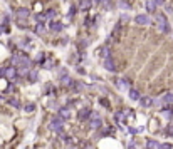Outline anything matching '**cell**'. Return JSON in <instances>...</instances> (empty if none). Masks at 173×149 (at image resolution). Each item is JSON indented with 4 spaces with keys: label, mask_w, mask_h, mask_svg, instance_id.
Listing matches in <instances>:
<instances>
[{
    "label": "cell",
    "mask_w": 173,
    "mask_h": 149,
    "mask_svg": "<svg viewBox=\"0 0 173 149\" xmlns=\"http://www.w3.org/2000/svg\"><path fill=\"white\" fill-rule=\"evenodd\" d=\"M146 9H148V12H155V10H156V5H155V0H150V2L146 3Z\"/></svg>",
    "instance_id": "obj_21"
},
{
    "label": "cell",
    "mask_w": 173,
    "mask_h": 149,
    "mask_svg": "<svg viewBox=\"0 0 173 149\" xmlns=\"http://www.w3.org/2000/svg\"><path fill=\"white\" fill-rule=\"evenodd\" d=\"M15 13H17V19H19L20 22H24V20L30 15V10H29V9H17Z\"/></svg>",
    "instance_id": "obj_6"
},
{
    "label": "cell",
    "mask_w": 173,
    "mask_h": 149,
    "mask_svg": "<svg viewBox=\"0 0 173 149\" xmlns=\"http://www.w3.org/2000/svg\"><path fill=\"white\" fill-rule=\"evenodd\" d=\"M129 97H131L133 101H138V99H140V92L136 89H131V91H129Z\"/></svg>",
    "instance_id": "obj_20"
},
{
    "label": "cell",
    "mask_w": 173,
    "mask_h": 149,
    "mask_svg": "<svg viewBox=\"0 0 173 149\" xmlns=\"http://www.w3.org/2000/svg\"><path fill=\"white\" fill-rule=\"evenodd\" d=\"M135 22L138 24V25H148V24H151V19L148 15H143V13H140V15L135 17Z\"/></svg>",
    "instance_id": "obj_3"
},
{
    "label": "cell",
    "mask_w": 173,
    "mask_h": 149,
    "mask_svg": "<svg viewBox=\"0 0 173 149\" xmlns=\"http://www.w3.org/2000/svg\"><path fill=\"white\" fill-rule=\"evenodd\" d=\"M101 124H103L101 117H99L98 114H96V112H92V116H91V127H92V129H99Z\"/></svg>",
    "instance_id": "obj_4"
},
{
    "label": "cell",
    "mask_w": 173,
    "mask_h": 149,
    "mask_svg": "<svg viewBox=\"0 0 173 149\" xmlns=\"http://www.w3.org/2000/svg\"><path fill=\"white\" fill-rule=\"evenodd\" d=\"M2 32H3V27H2V25H0V34H2Z\"/></svg>",
    "instance_id": "obj_31"
},
{
    "label": "cell",
    "mask_w": 173,
    "mask_h": 149,
    "mask_svg": "<svg viewBox=\"0 0 173 149\" xmlns=\"http://www.w3.org/2000/svg\"><path fill=\"white\" fill-rule=\"evenodd\" d=\"M61 80H62V84H66V86H67V84H71V82H73V80L69 79V76H66L64 79H61Z\"/></svg>",
    "instance_id": "obj_29"
},
{
    "label": "cell",
    "mask_w": 173,
    "mask_h": 149,
    "mask_svg": "<svg viewBox=\"0 0 173 149\" xmlns=\"http://www.w3.org/2000/svg\"><path fill=\"white\" fill-rule=\"evenodd\" d=\"M160 149H173V146L170 143H165V144H161V146H160Z\"/></svg>",
    "instance_id": "obj_27"
},
{
    "label": "cell",
    "mask_w": 173,
    "mask_h": 149,
    "mask_svg": "<svg viewBox=\"0 0 173 149\" xmlns=\"http://www.w3.org/2000/svg\"><path fill=\"white\" fill-rule=\"evenodd\" d=\"M91 111H89L88 107H84V109H81V111H79V114H77V117H79V121H86V119H89L91 117Z\"/></svg>",
    "instance_id": "obj_9"
},
{
    "label": "cell",
    "mask_w": 173,
    "mask_h": 149,
    "mask_svg": "<svg viewBox=\"0 0 173 149\" xmlns=\"http://www.w3.org/2000/svg\"><path fill=\"white\" fill-rule=\"evenodd\" d=\"M160 102H163V104H171V102H173V94H171V92L165 94L163 97H161V101H160Z\"/></svg>",
    "instance_id": "obj_13"
},
{
    "label": "cell",
    "mask_w": 173,
    "mask_h": 149,
    "mask_svg": "<svg viewBox=\"0 0 173 149\" xmlns=\"http://www.w3.org/2000/svg\"><path fill=\"white\" fill-rule=\"evenodd\" d=\"M156 22H158V30H160V32H165V34H168V32H170L168 20H167V17H165L163 13H160V15L156 17Z\"/></svg>",
    "instance_id": "obj_1"
},
{
    "label": "cell",
    "mask_w": 173,
    "mask_h": 149,
    "mask_svg": "<svg viewBox=\"0 0 173 149\" xmlns=\"http://www.w3.org/2000/svg\"><path fill=\"white\" fill-rule=\"evenodd\" d=\"M114 84H116L120 89H128L129 86H131V82H129V79H126V77H121V79H116L114 80Z\"/></svg>",
    "instance_id": "obj_5"
},
{
    "label": "cell",
    "mask_w": 173,
    "mask_h": 149,
    "mask_svg": "<svg viewBox=\"0 0 173 149\" xmlns=\"http://www.w3.org/2000/svg\"><path fill=\"white\" fill-rule=\"evenodd\" d=\"M74 13H76V7H71V10H69V17L71 19L74 17Z\"/></svg>",
    "instance_id": "obj_30"
},
{
    "label": "cell",
    "mask_w": 173,
    "mask_h": 149,
    "mask_svg": "<svg viewBox=\"0 0 173 149\" xmlns=\"http://www.w3.org/2000/svg\"><path fill=\"white\" fill-rule=\"evenodd\" d=\"M79 7H81V10H89L91 9V0H82Z\"/></svg>",
    "instance_id": "obj_16"
},
{
    "label": "cell",
    "mask_w": 173,
    "mask_h": 149,
    "mask_svg": "<svg viewBox=\"0 0 173 149\" xmlns=\"http://www.w3.org/2000/svg\"><path fill=\"white\" fill-rule=\"evenodd\" d=\"M45 30H47V29H45L44 24H37V25H35V34H37V35H44Z\"/></svg>",
    "instance_id": "obj_14"
},
{
    "label": "cell",
    "mask_w": 173,
    "mask_h": 149,
    "mask_svg": "<svg viewBox=\"0 0 173 149\" xmlns=\"http://www.w3.org/2000/svg\"><path fill=\"white\" fill-rule=\"evenodd\" d=\"M50 30H54V32L62 30V24H59V22H52V24H50Z\"/></svg>",
    "instance_id": "obj_17"
},
{
    "label": "cell",
    "mask_w": 173,
    "mask_h": 149,
    "mask_svg": "<svg viewBox=\"0 0 173 149\" xmlns=\"http://www.w3.org/2000/svg\"><path fill=\"white\" fill-rule=\"evenodd\" d=\"M104 67H106L108 70H111V72H116V64H114V59L109 57L104 60Z\"/></svg>",
    "instance_id": "obj_10"
},
{
    "label": "cell",
    "mask_w": 173,
    "mask_h": 149,
    "mask_svg": "<svg viewBox=\"0 0 173 149\" xmlns=\"http://www.w3.org/2000/svg\"><path fill=\"white\" fill-rule=\"evenodd\" d=\"M120 37H121V24H118V25L114 27V30H113L111 42H118V40H120Z\"/></svg>",
    "instance_id": "obj_11"
},
{
    "label": "cell",
    "mask_w": 173,
    "mask_h": 149,
    "mask_svg": "<svg viewBox=\"0 0 173 149\" xmlns=\"http://www.w3.org/2000/svg\"><path fill=\"white\" fill-rule=\"evenodd\" d=\"M45 19H47V17H45V13H44V15H42V13H41V15H37V20H39V24H42Z\"/></svg>",
    "instance_id": "obj_28"
},
{
    "label": "cell",
    "mask_w": 173,
    "mask_h": 149,
    "mask_svg": "<svg viewBox=\"0 0 173 149\" xmlns=\"http://www.w3.org/2000/svg\"><path fill=\"white\" fill-rule=\"evenodd\" d=\"M17 74H19V72H17L15 67H7V69H5V77H7L9 80L17 79Z\"/></svg>",
    "instance_id": "obj_7"
},
{
    "label": "cell",
    "mask_w": 173,
    "mask_h": 149,
    "mask_svg": "<svg viewBox=\"0 0 173 149\" xmlns=\"http://www.w3.org/2000/svg\"><path fill=\"white\" fill-rule=\"evenodd\" d=\"M56 15H57V12H56V10H49V12L45 13V17H47V19H54Z\"/></svg>",
    "instance_id": "obj_25"
},
{
    "label": "cell",
    "mask_w": 173,
    "mask_h": 149,
    "mask_svg": "<svg viewBox=\"0 0 173 149\" xmlns=\"http://www.w3.org/2000/svg\"><path fill=\"white\" fill-rule=\"evenodd\" d=\"M10 106H14V107H19V106H20V102H19V99H15V97H12V99H10Z\"/></svg>",
    "instance_id": "obj_24"
},
{
    "label": "cell",
    "mask_w": 173,
    "mask_h": 149,
    "mask_svg": "<svg viewBox=\"0 0 173 149\" xmlns=\"http://www.w3.org/2000/svg\"><path fill=\"white\" fill-rule=\"evenodd\" d=\"M94 2H98V3H101V0H94Z\"/></svg>",
    "instance_id": "obj_32"
},
{
    "label": "cell",
    "mask_w": 173,
    "mask_h": 149,
    "mask_svg": "<svg viewBox=\"0 0 173 149\" xmlns=\"http://www.w3.org/2000/svg\"><path fill=\"white\" fill-rule=\"evenodd\" d=\"M74 86H73V91H76V92H79V91H82L84 89V84L82 82H77V80H76V82H73Z\"/></svg>",
    "instance_id": "obj_18"
},
{
    "label": "cell",
    "mask_w": 173,
    "mask_h": 149,
    "mask_svg": "<svg viewBox=\"0 0 173 149\" xmlns=\"http://www.w3.org/2000/svg\"><path fill=\"white\" fill-rule=\"evenodd\" d=\"M140 102H141V106H145V107H150V106L153 104V101H151L150 97H141L140 99Z\"/></svg>",
    "instance_id": "obj_15"
},
{
    "label": "cell",
    "mask_w": 173,
    "mask_h": 149,
    "mask_svg": "<svg viewBox=\"0 0 173 149\" xmlns=\"http://www.w3.org/2000/svg\"><path fill=\"white\" fill-rule=\"evenodd\" d=\"M24 109H25V112H32V111L35 109V106H34V104H27Z\"/></svg>",
    "instance_id": "obj_26"
},
{
    "label": "cell",
    "mask_w": 173,
    "mask_h": 149,
    "mask_svg": "<svg viewBox=\"0 0 173 149\" xmlns=\"http://www.w3.org/2000/svg\"><path fill=\"white\" fill-rule=\"evenodd\" d=\"M50 131H54V132H62V119L57 116V117H52L50 119V124H49Z\"/></svg>",
    "instance_id": "obj_2"
},
{
    "label": "cell",
    "mask_w": 173,
    "mask_h": 149,
    "mask_svg": "<svg viewBox=\"0 0 173 149\" xmlns=\"http://www.w3.org/2000/svg\"><path fill=\"white\" fill-rule=\"evenodd\" d=\"M161 144H158L156 141H148V149H160Z\"/></svg>",
    "instance_id": "obj_23"
},
{
    "label": "cell",
    "mask_w": 173,
    "mask_h": 149,
    "mask_svg": "<svg viewBox=\"0 0 173 149\" xmlns=\"http://www.w3.org/2000/svg\"><path fill=\"white\" fill-rule=\"evenodd\" d=\"M57 116H59L62 121H64V119H69V117H71V109H69V107H61L59 112H57Z\"/></svg>",
    "instance_id": "obj_8"
},
{
    "label": "cell",
    "mask_w": 173,
    "mask_h": 149,
    "mask_svg": "<svg viewBox=\"0 0 173 149\" xmlns=\"http://www.w3.org/2000/svg\"><path fill=\"white\" fill-rule=\"evenodd\" d=\"M27 77H29V80H30V82H35V80H37V72H35V70H30Z\"/></svg>",
    "instance_id": "obj_22"
},
{
    "label": "cell",
    "mask_w": 173,
    "mask_h": 149,
    "mask_svg": "<svg viewBox=\"0 0 173 149\" xmlns=\"http://www.w3.org/2000/svg\"><path fill=\"white\" fill-rule=\"evenodd\" d=\"M163 116L167 119H171L173 117V107H168V109H163Z\"/></svg>",
    "instance_id": "obj_19"
},
{
    "label": "cell",
    "mask_w": 173,
    "mask_h": 149,
    "mask_svg": "<svg viewBox=\"0 0 173 149\" xmlns=\"http://www.w3.org/2000/svg\"><path fill=\"white\" fill-rule=\"evenodd\" d=\"M98 54H99V55H101V57H103L104 60L111 57V55H109V49H108L106 45H104V47H101V49H99V52H98Z\"/></svg>",
    "instance_id": "obj_12"
}]
</instances>
